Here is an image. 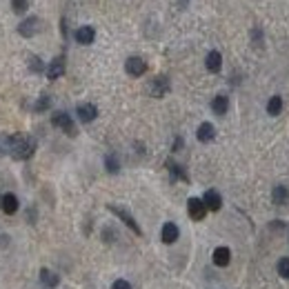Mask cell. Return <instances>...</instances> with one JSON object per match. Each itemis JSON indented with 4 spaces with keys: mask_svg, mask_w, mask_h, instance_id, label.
I'll use <instances>...</instances> for the list:
<instances>
[{
    "mask_svg": "<svg viewBox=\"0 0 289 289\" xmlns=\"http://www.w3.org/2000/svg\"><path fill=\"white\" fill-rule=\"evenodd\" d=\"M7 145H9V151L16 160H27L34 156L36 151V140L31 136H25V134H13L7 138Z\"/></svg>",
    "mask_w": 289,
    "mask_h": 289,
    "instance_id": "obj_1",
    "label": "cell"
},
{
    "mask_svg": "<svg viewBox=\"0 0 289 289\" xmlns=\"http://www.w3.org/2000/svg\"><path fill=\"white\" fill-rule=\"evenodd\" d=\"M51 122H54V127H58V129L65 131L67 136H76V134H78V131H76L74 118L69 116V113H65V111H56L54 116H51Z\"/></svg>",
    "mask_w": 289,
    "mask_h": 289,
    "instance_id": "obj_2",
    "label": "cell"
},
{
    "mask_svg": "<svg viewBox=\"0 0 289 289\" xmlns=\"http://www.w3.org/2000/svg\"><path fill=\"white\" fill-rule=\"evenodd\" d=\"M109 211H111V214H116L118 218H120V220L125 222V225L129 227L131 231H134V234H138V236L143 234V229H140V227H138V222H136V218L131 216L129 211L125 209V207H118V205H109Z\"/></svg>",
    "mask_w": 289,
    "mask_h": 289,
    "instance_id": "obj_3",
    "label": "cell"
},
{
    "mask_svg": "<svg viewBox=\"0 0 289 289\" xmlns=\"http://www.w3.org/2000/svg\"><path fill=\"white\" fill-rule=\"evenodd\" d=\"M38 31H40V18H36V16L25 18V20H22L20 25H18V34H20V36H25V38L36 36Z\"/></svg>",
    "mask_w": 289,
    "mask_h": 289,
    "instance_id": "obj_4",
    "label": "cell"
},
{
    "mask_svg": "<svg viewBox=\"0 0 289 289\" xmlns=\"http://www.w3.org/2000/svg\"><path fill=\"white\" fill-rule=\"evenodd\" d=\"M187 211L192 220H202L207 216V207L202 202V198H189L187 200Z\"/></svg>",
    "mask_w": 289,
    "mask_h": 289,
    "instance_id": "obj_5",
    "label": "cell"
},
{
    "mask_svg": "<svg viewBox=\"0 0 289 289\" xmlns=\"http://www.w3.org/2000/svg\"><path fill=\"white\" fill-rule=\"evenodd\" d=\"M167 92H169V80H167V76H158V78H154L149 83V94L154 98L167 96Z\"/></svg>",
    "mask_w": 289,
    "mask_h": 289,
    "instance_id": "obj_6",
    "label": "cell"
},
{
    "mask_svg": "<svg viewBox=\"0 0 289 289\" xmlns=\"http://www.w3.org/2000/svg\"><path fill=\"white\" fill-rule=\"evenodd\" d=\"M125 69H127V74H129V76L138 78V76H143L147 72V63L143 58H138V56H131V58H127Z\"/></svg>",
    "mask_w": 289,
    "mask_h": 289,
    "instance_id": "obj_7",
    "label": "cell"
},
{
    "mask_svg": "<svg viewBox=\"0 0 289 289\" xmlns=\"http://www.w3.org/2000/svg\"><path fill=\"white\" fill-rule=\"evenodd\" d=\"M202 202H205V207L209 211H218L222 207V198H220V193H218L216 189H207L205 196H202Z\"/></svg>",
    "mask_w": 289,
    "mask_h": 289,
    "instance_id": "obj_8",
    "label": "cell"
},
{
    "mask_svg": "<svg viewBox=\"0 0 289 289\" xmlns=\"http://www.w3.org/2000/svg\"><path fill=\"white\" fill-rule=\"evenodd\" d=\"M178 236H181V231H178V227L174 225V222H165L163 225V231H160V238H163L165 245H174L178 240Z\"/></svg>",
    "mask_w": 289,
    "mask_h": 289,
    "instance_id": "obj_9",
    "label": "cell"
},
{
    "mask_svg": "<svg viewBox=\"0 0 289 289\" xmlns=\"http://www.w3.org/2000/svg\"><path fill=\"white\" fill-rule=\"evenodd\" d=\"M63 74H65V58H63V56H58V58H54L49 63V67H47V78L58 80Z\"/></svg>",
    "mask_w": 289,
    "mask_h": 289,
    "instance_id": "obj_10",
    "label": "cell"
},
{
    "mask_svg": "<svg viewBox=\"0 0 289 289\" xmlns=\"http://www.w3.org/2000/svg\"><path fill=\"white\" fill-rule=\"evenodd\" d=\"M76 113H78V118L83 122H92V120H96L98 109H96V105H92V102H85V105H78Z\"/></svg>",
    "mask_w": 289,
    "mask_h": 289,
    "instance_id": "obj_11",
    "label": "cell"
},
{
    "mask_svg": "<svg viewBox=\"0 0 289 289\" xmlns=\"http://www.w3.org/2000/svg\"><path fill=\"white\" fill-rule=\"evenodd\" d=\"M94 38H96V29L89 25L80 27V29H76V40L80 42V45H92Z\"/></svg>",
    "mask_w": 289,
    "mask_h": 289,
    "instance_id": "obj_12",
    "label": "cell"
},
{
    "mask_svg": "<svg viewBox=\"0 0 289 289\" xmlns=\"http://www.w3.org/2000/svg\"><path fill=\"white\" fill-rule=\"evenodd\" d=\"M196 136H198V140H200V143H211V140L216 138V129H214V125H211V122H202V125L198 127Z\"/></svg>",
    "mask_w": 289,
    "mask_h": 289,
    "instance_id": "obj_13",
    "label": "cell"
},
{
    "mask_svg": "<svg viewBox=\"0 0 289 289\" xmlns=\"http://www.w3.org/2000/svg\"><path fill=\"white\" fill-rule=\"evenodd\" d=\"M205 65H207V69H209L211 74L220 72V67H222V56H220V51H209V54H207V58H205Z\"/></svg>",
    "mask_w": 289,
    "mask_h": 289,
    "instance_id": "obj_14",
    "label": "cell"
},
{
    "mask_svg": "<svg viewBox=\"0 0 289 289\" xmlns=\"http://www.w3.org/2000/svg\"><path fill=\"white\" fill-rule=\"evenodd\" d=\"M0 207H2V211L4 214H16L18 211V198L13 196V193H4L2 196V200H0Z\"/></svg>",
    "mask_w": 289,
    "mask_h": 289,
    "instance_id": "obj_15",
    "label": "cell"
},
{
    "mask_svg": "<svg viewBox=\"0 0 289 289\" xmlns=\"http://www.w3.org/2000/svg\"><path fill=\"white\" fill-rule=\"evenodd\" d=\"M231 260V252L227 247H216L214 249V265L216 267H227Z\"/></svg>",
    "mask_w": 289,
    "mask_h": 289,
    "instance_id": "obj_16",
    "label": "cell"
},
{
    "mask_svg": "<svg viewBox=\"0 0 289 289\" xmlns=\"http://www.w3.org/2000/svg\"><path fill=\"white\" fill-rule=\"evenodd\" d=\"M211 109H214L216 116H225L227 109H229V100H227V96H216L214 100H211Z\"/></svg>",
    "mask_w": 289,
    "mask_h": 289,
    "instance_id": "obj_17",
    "label": "cell"
},
{
    "mask_svg": "<svg viewBox=\"0 0 289 289\" xmlns=\"http://www.w3.org/2000/svg\"><path fill=\"white\" fill-rule=\"evenodd\" d=\"M167 169H169V174H172V178L174 181H185L187 183L189 178H187V174H185V169L181 167V165H176L174 160H167Z\"/></svg>",
    "mask_w": 289,
    "mask_h": 289,
    "instance_id": "obj_18",
    "label": "cell"
},
{
    "mask_svg": "<svg viewBox=\"0 0 289 289\" xmlns=\"http://www.w3.org/2000/svg\"><path fill=\"white\" fill-rule=\"evenodd\" d=\"M272 200L276 202V205H285V202L289 200V192H287V187H283V185L274 187V192H272Z\"/></svg>",
    "mask_w": 289,
    "mask_h": 289,
    "instance_id": "obj_19",
    "label": "cell"
},
{
    "mask_svg": "<svg viewBox=\"0 0 289 289\" xmlns=\"http://www.w3.org/2000/svg\"><path fill=\"white\" fill-rule=\"evenodd\" d=\"M40 281H42V285H47V287H58L60 278H58V274L49 272V269H42V272H40Z\"/></svg>",
    "mask_w": 289,
    "mask_h": 289,
    "instance_id": "obj_20",
    "label": "cell"
},
{
    "mask_svg": "<svg viewBox=\"0 0 289 289\" xmlns=\"http://www.w3.org/2000/svg\"><path fill=\"white\" fill-rule=\"evenodd\" d=\"M283 111V98L281 96H272L267 102V113L269 116H278Z\"/></svg>",
    "mask_w": 289,
    "mask_h": 289,
    "instance_id": "obj_21",
    "label": "cell"
},
{
    "mask_svg": "<svg viewBox=\"0 0 289 289\" xmlns=\"http://www.w3.org/2000/svg\"><path fill=\"white\" fill-rule=\"evenodd\" d=\"M105 165H107V172L109 174H118V169H120V163H118V158L113 154H107Z\"/></svg>",
    "mask_w": 289,
    "mask_h": 289,
    "instance_id": "obj_22",
    "label": "cell"
},
{
    "mask_svg": "<svg viewBox=\"0 0 289 289\" xmlns=\"http://www.w3.org/2000/svg\"><path fill=\"white\" fill-rule=\"evenodd\" d=\"M278 274H281V278H289V258H281L276 265Z\"/></svg>",
    "mask_w": 289,
    "mask_h": 289,
    "instance_id": "obj_23",
    "label": "cell"
},
{
    "mask_svg": "<svg viewBox=\"0 0 289 289\" xmlns=\"http://www.w3.org/2000/svg\"><path fill=\"white\" fill-rule=\"evenodd\" d=\"M11 7L16 13H25L27 7H29V0H11Z\"/></svg>",
    "mask_w": 289,
    "mask_h": 289,
    "instance_id": "obj_24",
    "label": "cell"
},
{
    "mask_svg": "<svg viewBox=\"0 0 289 289\" xmlns=\"http://www.w3.org/2000/svg\"><path fill=\"white\" fill-rule=\"evenodd\" d=\"M51 105V100H49V96H40V98H38V102H36V111H45V109L47 107H49Z\"/></svg>",
    "mask_w": 289,
    "mask_h": 289,
    "instance_id": "obj_25",
    "label": "cell"
},
{
    "mask_svg": "<svg viewBox=\"0 0 289 289\" xmlns=\"http://www.w3.org/2000/svg\"><path fill=\"white\" fill-rule=\"evenodd\" d=\"M111 289H131V285L125 281V278H118V281H113Z\"/></svg>",
    "mask_w": 289,
    "mask_h": 289,
    "instance_id": "obj_26",
    "label": "cell"
},
{
    "mask_svg": "<svg viewBox=\"0 0 289 289\" xmlns=\"http://www.w3.org/2000/svg\"><path fill=\"white\" fill-rule=\"evenodd\" d=\"M31 69H34V72H42V63L38 58H31Z\"/></svg>",
    "mask_w": 289,
    "mask_h": 289,
    "instance_id": "obj_27",
    "label": "cell"
},
{
    "mask_svg": "<svg viewBox=\"0 0 289 289\" xmlns=\"http://www.w3.org/2000/svg\"><path fill=\"white\" fill-rule=\"evenodd\" d=\"M0 200H2V196H0Z\"/></svg>",
    "mask_w": 289,
    "mask_h": 289,
    "instance_id": "obj_28",
    "label": "cell"
}]
</instances>
